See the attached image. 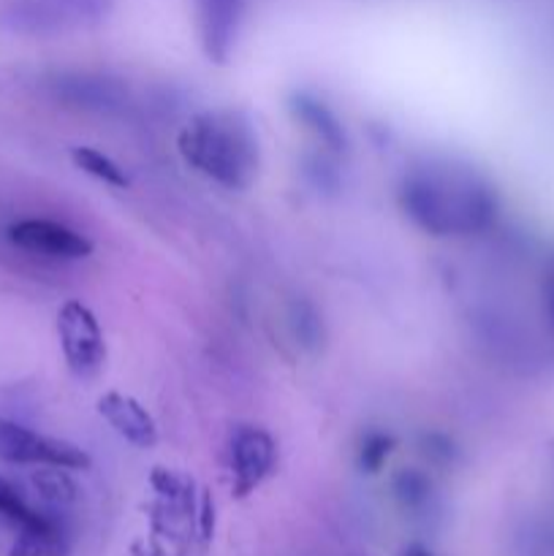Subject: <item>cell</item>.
<instances>
[{
  "instance_id": "6da1fadb",
  "label": "cell",
  "mask_w": 554,
  "mask_h": 556,
  "mask_svg": "<svg viewBox=\"0 0 554 556\" xmlns=\"http://www.w3.org/2000/svg\"><path fill=\"white\" fill-rule=\"evenodd\" d=\"M400 206L416 228L432 237H470L498 217L492 185L470 166L427 161L402 177Z\"/></svg>"
},
{
  "instance_id": "7a4b0ae2",
  "label": "cell",
  "mask_w": 554,
  "mask_h": 556,
  "mask_svg": "<svg viewBox=\"0 0 554 556\" xmlns=\"http://www.w3.org/2000/svg\"><path fill=\"white\" fill-rule=\"evenodd\" d=\"M185 163L226 190H248L259 174V136L237 109H215L179 134Z\"/></svg>"
},
{
  "instance_id": "3957f363",
  "label": "cell",
  "mask_w": 554,
  "mask_h": 556,
  "mask_svg": "<svg viewBox=\"0 0 554 556\" xmlns=\"http://www.w3.org/2000/svg\"><path fill=\"white\" fill-rule=\"evenodd\" d=\"M0 462L30 467H63V470L90 467L87 454L76 445L38 434L22 424L5 421V418H0Z\"/></svg>"
},
{
  "instance_id": "277c9868",
  "label": "cell",
  "mask_w": 554,
  "mask_h": 556,
  "mask_svg": "<svg viewBox=\"0 0 554 556\" xmlns=\"http://www.w3.org/2000/svg\"><path fill=\"white\" fill-rule=\"evenodd\" d=\"M58 337L71 372L90 378L106 358V342L96 315L81 302H65L58 313Z\"/></svg>"
},
{
  "instance_id": "5b68a950",
  "label": "cell",
  "mask_w": 554,
  "mask_h": 556,
  "mask_svg": "<svg viewBox=\"0 0 554 556\" xmlns=\"http://www.w3.org/2000/svg\"><path fill=\"white\" fill-rule=\"evenodd\" d=\"M49 92L58 98L60 103L71 109H81V112L96 114H119L130 106L128 87L119 79H109L101 74H54L47 81Z\"/></svg>"
},
{
  "instance_id": "8992f818",
  "label": "cell",
  "mask_w": 554,
  "mask_h": 556,
  "mask_svg": "<svg viewBox=\"0 0 554 556\" xmlns=\"http://www.w3.org/2000/svg\"><path fill=\"white\" fill-rule=\"evenodd\" d=\"M9 242L25 253L58 261H79L92 253L90 239L81 237L74 228L63 226V223L41 220V217L14 223L9 228Z\"/></svg>"
},
{
  "instance_id": "52a82bcc",
  "label": "cell",
  "mask_w": 554,
  "mask_h": 556,
  "mask_svg": "<svg viewBox=\"0 0 554 556\" xmlns=\"http://www.w3.org/2000/svg\"><path fill=\"white\" fill-rule=\"evenodd\" d=\"M228 465L234 476V492L239 497L253 492L275 467V443L264 429L242 427L234 432L228 445Z\"/></svg>"
},
{
  "instance_id": "ba28073f",
  "label": "cell",
  "mask_w": 554,
  "mask_h": 556,
  "mask_svg": "<svg viewBox=\"0 0 554 556\" xmlns=\"http://www.w3.org/2000/svg\"><path fill=\"white\" fill-rule=\"evenodd\" d=\"M196 27L206 60L228 63L237 47L239 22H242V0H193Z\"/></svg>"
},
{
  "instance_id": "9c48e42d",
  "label": "cell",
  "mask_w": 554,
  "mask_h": 556,
  "mask_svg": "<svg viewBox=\"0 0 554 556\" xmlns=\"http://www.w3.org/2000/svg\"><path fill=\"white\" fill-rule=\"evenodd\" d=\"M98 413L117 429L119 438L128 440L136 448H152L158 440V427L150 413L134 400V396L109 391L98 402Z\"/></svg>"
},
{
  "instance_id": "30bf717a",
  "label": "cell",
  "mask_w": 554,
  "mask_h": 556,
  "mask_svg": "<svg viewBox=\"0 0 554 556\" xmlns=\"http://www.w3.org/2000/svg\"><path fill=\"white\" fill-rule=\"evenodd\" d=\"M288 106H291L293 119L302 123L320 144L329 147V150L335 152L345 150V130H342V123L324 101H318V98L310 96V92H297Z\"/></svg>"
},
{
  "instance_id": "8fae6325",
  "label": "cell",
  "mask_w": 554,
  "mask_h": 556,
  "mask_svg": "<svg viewBox=\"0 0 554 556\" xmlns=\"http://www.w3.org/2000/svg\"><path fill=\"white\" fill-rule=\"evenodd\" d=\"M71 543L68 532L60 525L58 516L41 514V519L33 525L20 527L14 546L9 556H68Z\"/></svg>"
},
{
  "instance_id": "7c38bea8",
  "label": "cell",
  "mask_w": 554,
  "mask_h": 556,
  "mask_svg": "<svg viewBox=\"0 0 554 556\" xmlns=\"http://www.w3.org/2000/svg\"><path fill=\"white\" fill-rule=\"evenodd\" d=\"M288 326H291V334L304 351H318L324 345V320H320L318 309L310 302L299 299L291 304V313H288Z\"/></svg>"
},
{
  "instance_id": "4fadbf2b",
  "label": "cell",
  "mask_w": 554,
  "mask_h": 556,
  "mask_svg": "<svg viewBox=\"0 0 554 556\" xmlns=\"http://www.w3.org/2000/svg\"><path fill=\"white\" fill-rule=\"evenodd\" d=\"M33 486H36L38 497L52 508H63L76 500V486L65 476L63 467H41L38 472H33Z\"/></svg>"
},
{
  "instance_id": "5bb4252c",
  "label": "cell",
  "mask_w": 554,
  "mask_h": 556,
  "mask_svg": "<svg viewBox=\"0 0 554 556\" xmlns=\"http://www.w3.org/2000/svg\"><path fill=\"white\" fill-rule=\"evenodd\" d=\"M71 157H74L76 166L81 168L90 177L101 179V182L112 185V188H128V174L117 166L109 155L92 150V147H74L71 150Z\"/></svg>"
},
{
  "instance_id": "9a60e30c",
  "label": "cell",
  "mask_w": 554,
  "mask_h": 556,
  "mask_svg": "<svg viewBox=\"0 0 554 556\" xmlns=\"http://www.w3.org/2000/svg\"><path fill=\"white\" fill-rule=\"evenodd\" d=\"M41 514L43 510H36L33 505H27V500L22 497V492L14 483L0 478V516L5 521H11L16 527H27L41 519Z\"/></svg>"
},
{
  "instance_id": "2e32d148",
  "label": "cell",
  "mask_w": 554,
  "mask_h": 556,
  "mask_svg": "<svg viewBox=\"0 0 554 556\" xmlns=\"http://www.w3.org/2000/svg\"><path fill=\"white\" fill-rule=\"evenodd\" d=\"M394 494L405 508L421 510L427 508L429 497H432V486H429V478L418 470H402L394 478Z\"/></svg>"
},
{
  "instance_id": "e0dca14e",
  "label": "cell",
  "mask_w": 554,
  "mask_h": 556,
  "mask_svg": "<svg viewBox=\"0 0 554 556\" xmlns=\"http://www.w3.org/2000/svg\"><path fill=\"white\" fill-rule=\"evenodd\" d=\"M391 448H394V440L383 432H367L358 445V467L364 472H378L380 467L389 459Z\"/></svg>"
},
{
  "instance_id": "ac0fdd59",
  "label": "cell",
  "mask_w": 554,
  "mask_h": 556,
  "mask_svg": "<svg viewBox=\"0 0 554 556\" xmlns=\"http://www.w3.org/2000/svg\"><path fill=\"white\" fill-rule=\"evenodd\" d=\"M424 448H427V456H432L438 462H451V456H454V445L443 434H429V438H424Z\"/></svg>"
},
{
  "instance_id": "d6986e66",
  "label": "cell",
  "mask_w": 554,
  "mask_h": 556,
  "mask_svg": "<svg viewBox=\"0 0 554 556\" xmlns=\"http://www.w3.org/2000/svg\"><path fill=\"white\" fill-rule=\"evenodd\" d=\"M543 304H546V318L554 331V264L552 269L546 271V280H543Z\"/></svg>"
},
{
  "instance_id": "ffe728a7",
  "label": "cell",
  "mask_w": 554,
  "mask_h": 556,
  "mask_svg": "<svg viewBox=\"0 0 554 556\" xmlns=\"http://www.w3.org/2000/svg\"><path fill=\"white\" fill-rule=\"evenodd\" d=\"M402 556H429V554L424 552L421 546H411V548H405V552H402Z\"/></svg>"
}]
</instances>
